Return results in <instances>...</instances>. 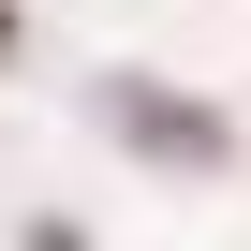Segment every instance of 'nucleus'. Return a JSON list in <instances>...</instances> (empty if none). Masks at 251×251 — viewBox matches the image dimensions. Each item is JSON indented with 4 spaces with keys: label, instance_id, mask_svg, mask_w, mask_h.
Returning a JSON list of instances; mask_svg holds the SVG:
<instances>
[{
    "label": "nucleus",
    "instance_id": "obj_2",
    "mask_svg": "<svg viewBox=\"0 0 251 251\" xmlns=\"http://www.w3.org/2000/svg\"><path fill=\"white\" fill-rule=\"evenodd\" d=\"M0 45H15V0H0Z\"/></svg>",
    "mask_w": 251,
    "mask_h": 251
},
{
    "label": "nucleus",
    "instance_id": "obj_1",
    "mask_svg": "<svg viewBox=\"0 0 251 251\" xmlns=\"http://www.w3.org/2000/svg\"><path fill=\"white\" fill-rule=\"evenodd\" d=\"M103 103L133 118V133H163V163H207V148H222V118H207V103H177V89H133V74H118Z\"/></svg>",
    "mask_w": 251,
    "mask_h": 251
}]
</instances>
